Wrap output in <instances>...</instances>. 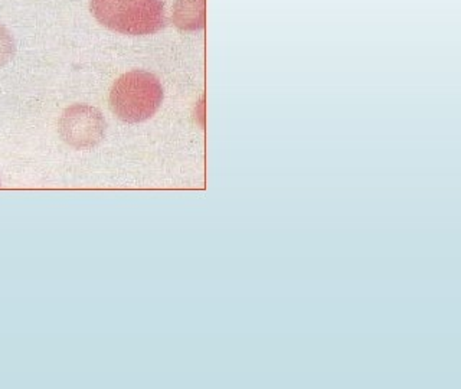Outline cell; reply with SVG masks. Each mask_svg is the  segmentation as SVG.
<instances>
[{
  "label": "cell",
  "instance_id": "6da1fadb",
  "mask_svg": "<svg viewBox=\"0 0 461 389\" xmlns=\"http://www.w3.org/2000/svg\"><path fill=\"white\" fill-rule=\"evenodd\" d=\"M162 86L149 72L133 71L114 84L110 93L113 110L120 119L129 122L150 119L162 104Z\"/></svg>",
  "mask_w": 461,
  "mask_h": 389
},
{
  "label": "cell",
  "instance_id": "7a4b0ae2",
  "mask_svg": "<svg viewBox=\"0 0 461 389\" xmlns=\"http://www.w3.org/2000/svg\"><path fill=\"white\" fill-rule=\"evenodd\" d=\"M105 122L100 112L88 105H72L62 114L59 131L64 140L77 149H90L100 143Z\"/></svg>",
  "mask_w": 461,
  "mask_h": 389
},
{
  "label": "cell",
  "instance_id": "3957f363",
  "mask_svg": "<svg viewBox=\"0 0 461 389\" xmlns=\"http://www.w3.org/2000/svg\"><path fill=\"white\" fill-rule=\"evenodd\" d=\"M177 26L182 29L202 28L205 25V0H180L176 9Z\"/></svg>",
  "mask_w": 461,
  "mask_h": 389
}]
</instances>
